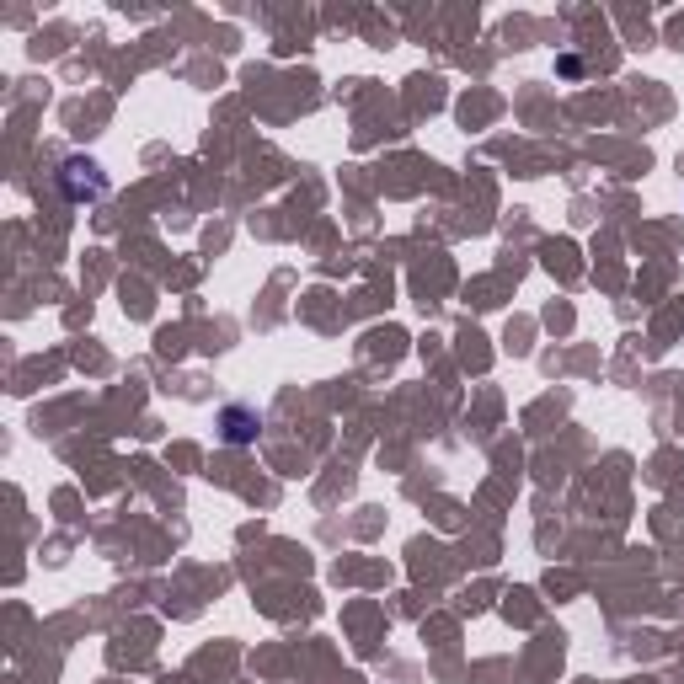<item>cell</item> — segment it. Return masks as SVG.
<instances>
[{
  "label": "cell",
  "mask_w": 684,
  "mask_h": 684,
  "mask_svg": "<svg viewBox=\"0 0 684 684\" xmlns=\"http://www.w3.org/2000/svg\"><path fill=\"white\" fill-rule=\"evenodd\" d=\"M257 433V412H246V407H225V439L230 444H246Z\"/></svg>",
  "instance_id": "6da1fadb"
}]
</instances>
